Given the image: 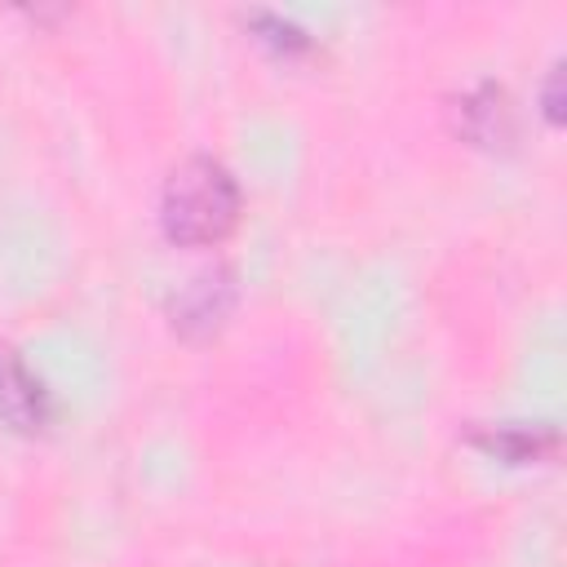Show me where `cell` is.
I'll return each instance as SVG.
<instances>
[{
    "instance_id": "obj_1",
    "label": "cell",
    "mask_w": 567,
    "mask_h": 567,
    "mask_svg": "<svg viewBox=\"0 0 567 567\" xmlns=\"http://www.w3.org/2000/svg\"><path fill=\"white\" fill-rule=\"evenodd\" d=\"M164 235L182 248H204L230 235L239 221V182L230 177L226 164L195 155L182 168H173L159 204Z\"/></svg>"
},
{
    "instance_id": "obj_2",
    "label": "cell",
    "mask_w": 567,
    "mask_h": 567,
    "mask_svg": "<svg viewBox=\"0 0 567 567\" xmlns=\"http://www.w3.org/2000/svg\"><path fill=\"white\" fill-rule=\"evenodd\" d=\"M0 416L18 434H40L53 421L49 390L40 385V377L9 346H0Z\"/></svg>"
},
{
    "instance_id": "obj_3",
    "label": "cell",
    "mask_w": 567,
    "mask_h": 567,
    "mask_svg": "<svg viewBox=\"0 0 567 567\" xmlns=\"http://www.w3.org/2000/svg\"><path fill=\"white\" fill-rule=\"evenodd\" d=\"M461 128H465V137H474V142H483V146H492L496 137H505L509 133V106H505V93L501 89H478V93H470L465 102H461Z\"/></svg>"
},
{
    "instance_id": "obj_4",
    "label": "cell",
    "mask_w": 567,
    "mask_h": 567,
    "mask_svg": "<svg viewBox=\"0 0 567 567\" xmlns=\"http://www.w3.org/2000/svg\"><path fill=\"white\" fill-rule=\"evenodd\" d=\"M474 443L483 447V452H492V456H501V461H536L540 452H549L554 447V434L549 430H527V425H496V430H487V434H474Z\"/></svg>"
},
{
    "instance_id": "obj_5",
    "label": "cell",
    "mask_w": 567,
    "mask_h": 567,
    "mask_svg": "<svg viewBox=\"0 0 567 567\" xmlns=\"http://www.w3.org/2000/svg\"><path fill=\"white\" fill-rule=\"evenodd\" d=\"M226 301H230V284H226L221 275H217V279H199V284L190 288V297L182 301V310H177L182 319H177V323H182V328H186V323H217V315L226 310Z\"/></svg>"
}]
</instances>
